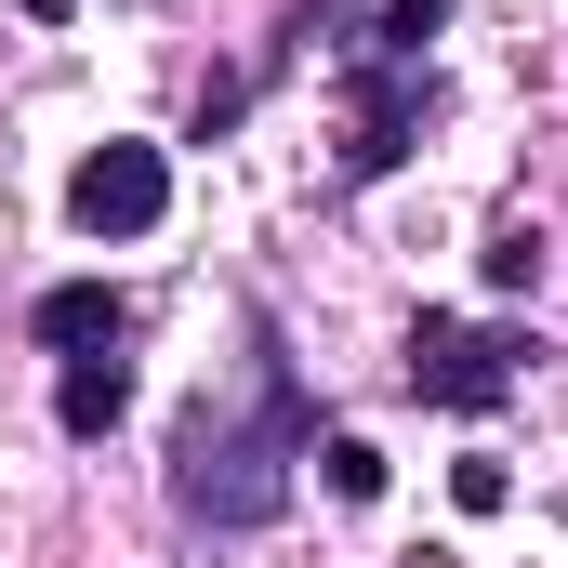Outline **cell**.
<instances>
[{
    "label": "cell",
    "mask_w": 568,
    "mask_h": 568,
    "mask_svg": "<svg viewBox=\"0 0 568 568\" xmlns=\"http://www.w3.org/2000/svg\"><path fill=\"white\" fill-rule=\"evenodd\" d=\"M542 278V239H529V225H503V239H489V291H529Z\"/></svg>",
    "instance_id": "obj_10"
},
{
    "label": "cell",
    "mask_w": 568,
    "mask_h": 568,
    "mask_svg": "<svg viewBox=\"0 0 568 568\" xmlns=\"http://www.w3.org/2000/svg\"><path fill=\"white\" fill-rule=\"evenodd\" d=\"M449 503H463V516H503V503H516V476H503L489 449H463V463H449Z\"/></svg>",
    "instance_id": "obj_9"
},
{
    "label": "cell",
    "mask_w": 568,
    "mask_h": 568,
    "mask_svg": "<svg viewBox=\"0 0 568 568\" xmlns=\"http://www.w3.org/2000/svg\"><path fill=\"white\" fill-rule=\"evenodd\" d=\"M40 344L53 357H106V344H133V304L106 278H67V291H40Z\"/></svg>",
    "instance_id": "obj_5"
},
{
    "label": "cell",
    "mask_w": 568,
    "mask_h": 568,
    "mask_svg": "<svg viewBox=\"0 0 568 568\" xmlns=\"http://www.w3.org/2000/svg\"><path fill=\"white\" fill-rule=\"evenodd\" d=\"M120 410H133V357H120V344H106V357H67V384H53V424L93 449V436H120Z\"/></svg>",
    "instance_id": "obj_6"
},
{
    "label": "cell",
    "mask_w": 568,
    "mask_h": 568,
    "mask_svg": "<svg viewBox=\"0 0 568 568\" xmlns=\"http://www.w3.org/2000/svg\"><path fill=\"white\" fill-rule=\"evenodd\" d=\"M529 357H542V344L503 331V317H410V357H397V371H410L424 410H503V397L529 384Z\"/></svg>",
    "instance_id": "obj_2"
},
{
    "label": "cell",
    "mask_w": 568,
    "mask_h": 568,
    "mask_svg": "<svg viewBox=\"0 0 568 568\" xmlns=\"http://www.w3.org/2000/svg\"><path fill=\"white\" fill-rule=\"evenodd\" d=\"M317 476H331V503H384V449L371 436H317Z\"/></svg>",
    "instance_id": "obj_7"
},
{
    "label": "cell",
    "mask_w": 568,
    "mask_h": 568,
    "mask_svg": "<svg viewBox=\"0 0 568 568\" xmlns=\"http://www.w3.org/2000/svg\"><path fill=\"white\" fill-rule=\"evenodd\" d=\"M159 212H172V159L133 145V133H106L80 172H67V225H80V239H145Z\"/></svg>",
    "instance_id": "obj_4"
},
{
    "label": "cell",
    "mask_w": 568,
    "mask_h": 568,
    "mask_svg": "<svg viewBox=\"0 0 568 568\" xmlns=\"http://www.w3.org/2000/svg\"><path fill=\"white\" fill-rule=\"evenodd\" d=\"M424 106H436L424 53H357L344 40V185H384L424 145Z\"/></svg>",
    "instance_id": "obj_3"
},
{
    "label": "cell",
    "mask_w": 568,
    "mask_h": 568,
    "mask_svg": "<svg viewBox=\"0 0 568 568\" xmlns=\"http://www.w3.org/2000/svg\"><path fill=\"white\" fill-rule=\"evenodd\" d=\"M304 449H317V410H304V384H291L278 331L252 317L239 397H199L185 436H172V516H185V529H265L291 503V476H304Z\"/></svg>",
    "instance_id": "obj_1"
},
{
    "label": "cell",
    "mask_w": 568,
    "mask_h": 568,
    "mask_svg": "<svg viewBox=\"0 0 568 568\" xmlns=\"http://www.w3.org/2000/svg\"><path fill=\"white\" fill-rule=\"evenodd\" d=\"M436 13H449V0H384V13H371V27H344V40H357V53H424Z\"/></svg>",
    "instance_id": "obj_8"
}]
</instances>
